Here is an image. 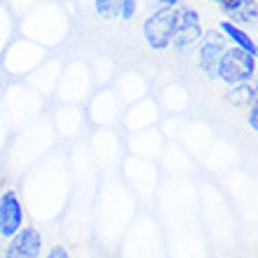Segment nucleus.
Instances as JSON below:
<instances>
[{
	"instance_id": "f257e3e1",
	"label": "nucleus",
	"mask_w": 258,
	"mask_h": 258,
	"mask_svg": "<svg viewBox=\"0 0 258 258\" xmlns=\"http://www.w3.org/2000/svg\"><path fill=\"white\" fill-rule=\"evenodd\" d=\"M176 19H178V7H155L146 17V21H143V38H146L150 49L164 52L167 47H171Z\"/></svg>"
},
{
	"instance_id": "f03ea898",
	"label": "nucleus",
	"mask_w": 258,
	"mask_h": 258,
	"mask_svg": "<svg viewBox=\"0 0 258 258\" xmlns=\"http://www.w3.org/2000/svg\"><path fill=\"white\" fill-rule=\"evenodd\" d=\"M256 75V56L239 47H228L221 56L218 63L216 80H223L225 85H242V82H251Z\"/></svg>"
},
{
	"instance_id": "7ed1b4c3",
	"label": "nucleus",
	"mask_w": 258,
	"mask_h": 258,
	"mask_svg": "<svg viewBox=\"0 0 258 258\" xmlns=\"http://www.w3.org/2000/svg\"><path fill=\"white\" fill-rule=\"evenodd\" d=\"M202 21L200 14L192 7H178V19L176 28H174V38H171V47L176 49L181 56H190L195 54L197 45L202 40Z\"/></svg>"
},
{
	"instance_id": "20e7f679",
	"label": "nucleus",
	"mask_w": 258,
	"mask_h": 258,
	"mask_svg": "<svg viewBox=\"0 0 258 258\" xmlns=\"http://www.w3.org/2000/svg\"><path fill=\"white\" fill-rule=\"evenodd\" d=\"M225 49H228L225 35L218 28H209L202 33V40L197 45V63L209 80H216L218 63H221V56H223Z\"/></svg>"
},
{
	"instance_id": "39448f33",
	"label": "nucleus",
	"mask_w": 258,
	"mask_h": 258,
	"mask_svg": "<svg viewBox=\"0 0 258 258\" xmlns=\"http://www.w3.org/2000/svg\"><path fill=\"white\" fill-rule=\"evenodd\" d=\"M42 235L38 228L26 225L14 237H10L7 246L3 249V258H40Z\"/></svg>"
},
{
	"instance_id": "423d86ee",
	"label": "nucleus",
	"mask_w": 258,
	"mask_h": 258,
	"mask_svg": "<svg viewBox=\"0 0 258 258\" xmlns=\"http://www.w3.org/2000/svg\"><path fill=\"white\" fill-rule=\"evenodd\" d=\"M21 228H24V209L19 195L14 190H5L0 195V237H14Z\"/></svg>"
},
{
	"instance_id": "0eeeda50",
	"label": "nucleus",
	"mask_w": 258,
	"mask_h": 258,
	"mask_svg": "<svg viewBox=\"0 0 258 258\" xmlns=\"http://www.w3.org/2000/svg\"><path fill=\"white\" fill-rule=\"evenodd\" d=\"M221 10L225 12V17L235 24V26H253L256 24V17H258V5L256 0H225Z\"/></svg>"
},
{
	"instance_id": "6e6552de",
	"label": "nucleus",
	"mask_w": 258,
	"mask_h": 258,
	"mask_svg": "<svg viewBox=\"0 0 258 258\" xmlns=\"http://www.w3.org/2000/svg\"><path fill=\"white\" fill-rule=\"evenodd\" d=\"M218 31L232 42V47L244 49V52H249L251 56L258 54V47H256V42H253V38L246 33L242 26H235L230 21H221V24H218Z\"/></svg>"
},
{
	"instance_id": "1a4fd4ad",
	"label": "nucleus",
	"mask_w": 258,
	"mask_h": 258,
	"mask_svg": "<svg viewBox=\"0 0 258 258\" xmlns=\"http://www.w3.org/2000/svg\"><path fill=\"white\" fill-rule=\"evenodd\" d=\"M228 101L244 103V106H253V103H256V85H251V82L232 85L230 92H228Z\"/></svg>"
},
{
	"instance_id": "9d476101",
	"label": "nucleus",
	"mask_w": 258,
	"mask_h": 258,
	"mask_svg": "<svg viewBox=\"0 0 258 258\" xmlns=\"http://www.w3.org/2000/svg\"><path fill=\"white\" fill-rule=\"evenodd\" d=\"M120 3L122 0H94V10L96 14L106 21L117 19V12H120Z\"/></svg>"
},
{
	"instance_id": "9b49d317",
	"label": "nucleus",
	"mask_w": 258,
	"mask_h": 258,
	"mask_svg": "<svg viewBox=\"0 0 258 258\" xmlns=\"http://www.w3.org/2000/svg\"><path fill=\"white\" fill-rule=\"evenodd\" d=\"M136 12H139V0H122L120 3V12H117V17L122 21H132L136 17Z\"/></svg>"
},
{
	"instance_id": "f8f14e48",
	"label": "nucleus",
	"mask_w": 258,
	"mask_h": 258,
	"mask_svg": "<svg viewBox=\"0 0 258 258\" xmlns=\"http://www.w3.org/2000/svg\"><path fill=\"white\" fill-rule=\"evenodd\" d=\"M45 258H68V251L63 249V246L56 244V246H52V249H49L47 256H45Z\"/></svg>"
},
{
	"instance_id": "ddd939ff",
	"label": "nucleus",
	"mask_w": 258,
	"mask_h": 258,
	"mask_svg": "<svg viewBox=\"0 0 258 258\" xmlns=\"http://www.w3.org/2000/svg\"><path fill=\"white\" fill-rule=\"evenodd\" d=\"M249 108H251V110H249V127L256 132V129H258V106L253 103V106H249Z\"/></svg>"
},
{
	"instance_id": "4468645a",
	"label": "nucleus",
	"mask_w": 258,
	"mask_h": 258,
	"mask_svg": "<svg viewBox=\"0 0 258 258\" xmlns=\"http://www.w3.org/2000/svg\"><path fill=\"white\" fill-rule=\"evenodd\" d=\"M181 0H157V7H178Z\"/></svg>"
},
{
	"instance_id": "2eb2a0df",
	"label": "nucleus",
	"mask_w": 258,
	"mask_h": 258,
	"mask_svg": "<svg viewBox=\"0 0 258 258\" xmlns=\"http://www.w3.org/2000/svg\"><path fill=\"white\" fill-rule=\"evenodd\" d=\"M207 3H214V5H223L225 0H207Z\"/></svg>"
},
{
	"instance_id": "dca6fc26",
	"label": "nucleus",
	"mask_w": 258,
	"mask_h": 258,
	"mask_svg": "<svg viewBox=\"0 0 258 258\" xmlns=\"http://www.w3.org/2000/svg\"><path fill=\"white\" fill-rule=\"evenodd\" d=\"M0 258H3V246H0Z\"/></svg>"
}]
</instances>
